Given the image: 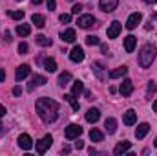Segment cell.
<instances>
[{"mask_svg":"<svg viewBox=\"0 0 157 156\" xmlns=\"http://www.w3.org/2000/svg\"><path fill=\"white\" fill-rule=\"evenodd\" d=\"M35 109L44 123H53L59 116V103L55 99H49V97H40L35 103Z\"/></svg>","mask_w":157,"mask_h":156,"instance_id":"cell-1","label":"cell"},{"mask_svg":"<svg viewBox=\"0 0 157 156\" xmlns=\"http://www.w3.org/2000/svg\"><path fill=\"white\" fill-rule=\"evenodd\" d=\"M154 59H155V46L154 44H144L141 48V51H139V64H141V68L152 66Z\"/></svg>","mask_w":157,"mask_h":156,"instance_id":"cell-2","label":"cell"},{"mask_svg":"<svg viewBox=\"0 0 157 156\" xmlns=\"http://www.w3.org/2000/svg\"><path fill=\"white\" fill-rule=\"evenodd\" d=\"M82 134V127L77 125V123H71V125H68L66 127V130H64V136L68 138V140H75Z\"/></svg>","mask_w":157,"mask_h":156,"instance_id":"cell-3","label":"cell"},{"mask_svg":"<svg viewBox=\"0 0 157 156\" xmlns=\"http://www.w3.org/2000/svg\"><path fill=\"white\" fill-rule=\"evenodd\" d=\"M51 143H53V138H51L49 134H46L40 142H37V143H35V149H37V153H39V154H44V153L51 147Z\"/></svg>","mask_w":157,"mask_h":156,"instance_id":"cell-4","label":"cell"},{"mask_svg":"<svg viewBox=\"0 0 157 156\" xmlns=\"http://www.w3.org/2000/svg\"><path fill=\"white\" fill-rule=\"evenodd\" d=\"M141 20H143V15L137 11V13H132L130 17H128V20H126V28L128 30H135L139 24H141Z\"/></svg>","mask_w":157,"mask_h":156,"instance_id":"cell-5","label":"cell"},{"mask_svg":"<svg viewBox=\"0 0 157 156\" xmlns=\"http://www.w3.org/2000/svg\"><path fill=\"white\" fill-rule=\"evenodd\" d=\"M119 92H121L122 97H128V96L133 92V83H132V79H124V81L121 83V86H119Z\"/></svg>","mask_w":157,"mask_h":156,"instance_id":"cell-6","label":"cell"},{"mask_svg":"<svg viewBox=\"0 0 157 156\" xmlns=\"http://www.w3.org/2000/svg\"><path fill=\"white\" fill-rule=\"evenodd\" d=\"M18 145H20V149H24V151L33 149V140H31V136H29V134H20V136H18Z\"/></svg>","mask_w":157,"mask_h":156,"instance_id":"cell-7","label":"cell"},{"mask_svg":"<svg viewBox=\"0 0 157 156\" xmlns=\"http://www.w3.org/2000/svg\"><path fill=\"white\" fill-rule=\"evenodd\" d=\"M117 6H119V0H101L99 2V7L102 11H106V13H112L113 9H117Z\"/></svg>","mask_w":157,"mask_h":156,"instance_id":"cell-8","label":"cell"},{"mask_svg":"<svg viewBox=\"0 0 157 156\" xmlns=\"http://www.w3.org/2000/svg\"><path fill=\"white\" fill-rule=\"evenodd\" d=\"M121 30H122V26H121V22L117 20H113L110 26H108V39H117L119 33H121Z\"/></svg>","mask_w":157,"mask_h":156,"instance_id":"cell-9","label":"cell"},{"mask_svg":"<svg viewBox=\"0 0 157 156\" xmlns=\"http://www.w3.org/2000/svg\"><path fill=\"white\" fill-rule=\"evenodd\" d=\"M84 57H86V55H84V50H82L80 46H75V48L70 51V59H71L73 63H82Z\"/></svg>","mask_w":157,"mask_h":156,"instance_id":"cell-10","label":"cell"},{"mask_svg":"<svg viewBox=\"0 0 157 156\" xmlns=\"http://www.w3.org/2000/svg\"><path fill=\"white\" fill-rule=\"evenodd\" d=\"M77 24H78V28L86 30V28H90V26L95 24V18H93V15H82V17H78Z\"/></svg>","mask_w":157,"mask_h":156,"instance_id":"cell-11","label":"cell"},{"mask_svg":"<svg viewBox=\"0 0 157 156\" xmlns=\"http://www.w3.org/2000/svg\"><path fill=\"white\" fill-rule=\"evenodd\" d=\"M122 121H124V125H128V127H132V125H135L137 123V112L135 110H126L124 112V116H122Z\"/></svg>","mask_w":157,"mask_h":156,"instance_id":"cell-12","label":"cell"},{"mask_svg":"<svg viewBox=\"0 0 157 156\" xmlns=\"http://www.w3.org/2000/svg\"><path fill=\"white\" fill-rule=\"evenodd\" d=\"M29 72H31V68H29L28 64H20V66L17 68V72H15V79H17V81H22V79H26L29 76Z\"/></svg>","mask_w":157,"mask_h":156,"instance_id":"cell-13","label":"cell"},{"mask_svg":"<svg viewBox=\"0 0 157 156\" xmlns=\"http://www.w3.org/2000/svg\"><path fill=\"white\" fill-rule=\"evenodd\" d=\"M148 130H150V125H148V123L137 125V129H135V138H137V140H143V138L148 134Z\"/></svg>","mask_w":157,"mask_h":156,"instance_id":"cell-14","label":"cell"},{"mask_svg":"<svg viewBox=\"0 0 157 156\" xmlns=\"http://www.w3.org/2000/svg\"><path fill=\"white\" fill-rule=\"evenodd\" d=\"M99 117H101V110H99V109H90V110L86 112V121H88V123H97Z\"/></svg>","mask_w":157,"mask_h":156,"instance_id":"cell-15","label":"cell"},{"mask_svg":"<svg viewBox=\"0 0 157 156\" xmlns=\"http://www.w3.org/2000/svg\"><path fill=\"white\" fill-rule=\"evenodd\" d=\"M60 39L64 40V42H75V39H77V33H75V30H64L62 33H60Z\"/></svg>","mask_w":157,"mask_h":156,"instance_id":"cell-16","label":"cell"},{"mask_svg":"<svg viewBox=\"0 0 157 156\" xmlns=\"http://www.w3.org/2000/svg\"><path fill=\"white\" fill-rule=\"evenodd\" d=\"M130 149H132V143L124 140V142H121V143H119L117 147L113 149V153H115V154H117V156H121V154H124V153H128Z\"/></svg>","mask_w":157,"mask_h":156,"instance_id":"cell-17","label":"cell"},{"mask_svg":"<svg viewBox=\"0 0 157 156\" xmlns=\"http://www.w3.org/2000/svg\"><path fill=\"white\" fill-rule=\"evenodd\" d=\"M91 68H93L95 76H97L99 79H104V77H106V74H104V63L97 61V63H93V64H91Z\"/></svg>","mask_w":157,"mask_h":156,"instance_id":"cell-18","label":"cell"},{"mask_svg":"<svg viewBox=\"0 0 157 156\" xmlns=\"http://www.w3.org/2000/svg\"><path fill=\"white\" fill-rule=\"evenodd\" d=\"M126 74H128V68H126V66H119V68L112 70V72L108 74V77L110 79H119V77H124Z\"/></svg>","mask_w":157,"mask_h":156,"instance_id":"cell-19","label":"cell"},{"mask_svg":"<svg viewBox=\"0 0 157 156\" xmlns=\"http://www.w3.org/2000/svg\"><path fill=\"white\" fill-rule=\"evenodd\" d=\"M135 44H137V39H135L133 35H128V37L124 39V50H126L128 53H132V51L135 50Z\"/></svg>","mask_w":157,"mask_h":156,"instance_id":"cell-20","label":"cell"},{"mask_svg":"<svg viewBox=\"0 0 157 156\" xmlns=\"http://www.w3.org/2000/svg\"><path fill=\"white\" fill-rule=\"evenodd\" d=\"M31 33V26L29 24H18L17 26V35L18 37H28Z\"/></svg>","mask_w":157,"mask_h":156,"instance_id":"cell-21","label":"cell"},{"mask_svg":"<svg viewBox=\"0 0 157 156\" xmlns=\"http://www.w3.org/2000/svg\"><path fill=\"white\" fill-rule=\"evenodd\" d=\"M44 70L46 72H57V63H55V59H51V57H48V59H44Z\"/></svg>","mask_w":157,"mask_h":156,"instance_id":"cell-22","label":"cell"},{"mask_svg":"<svg viewBox=\"0 0 157 156\" xmlns=\"http://www.w3.org/2000/svg\"><path fill=\"white\" fill-rule=\"evenodd\" d=\"M104 127H106V132H108V134H113V132L117 130V121H115L113 117H108V119L104 121Z\"/></svg>","mask_w":157,"mask_h":156,"instance_id":"cell-23","label":"cell"},{"mask_svg":"<svg viewBox=\"0 0 157 156\" xmlns=\"http://www.w3.org/2000/svg\"><path fill=\"white\" fill-rule=\"evenodd\" d=\"M46 83H48V81H46L44 76H33L31 83H29V90H33L35 86H42V84H46Z\"/></svg>","mask_w":157,"mask_h":156,"instance_id":"cell-24","label":"cell"},{"mask_svg":"<svg viewBox=\"0 0 157 156\" xmlns=\"http://www.w3.org/2000/svg\"><path fill=\"white\" fill-rule=\"evenodd\" d=\"M31 22H33L37 28H44V26H46V18H44V15H39V13H35V15L31 17Z\"/></svg>","mask_w":157,"mask_h":156,"instance_id":"cell-25","label":"cell"},{"mask_svg":"<svg viewBox=\"0 0 157 156\" xmlns=\"http://www.w3.org/2000/svg\"><path fill=\"white\" fill-rule=\"evenodd\" d=\"M102 138H104V134L99 129H91L90 130V140L91 142H102Z\"/></svg>","mask_w":157,"mask_h":156,"instance_id":"cell-26","label":"cell"},{"mask_svg":"<svg viewBox=\"0 0 157 156\" xmlns=\"http://www.w3.org/2000/svg\"><path fill=\"white\" fill-rule=\"evenodd\" d=\"M64 99H66V101H70V103H71V109H73L75 112H78V107H80V105H78V101L75 99V96H73V94H66V96H64Z\"/></svg>","mask_w":157,"mask_h":156,"instance_id":"cell-27","label":"cell"},{"mask_svg":"<svg viewBox=\"0 0 157 156\" xmlns=\"http://www.w3.org/2000/svg\"><path fill=\"white\" fill-rule=\"evenodd\" d=\"M70 81H71V74H70V72H62V74L59 76V84H60V86H66Z\"/></svg>","mask_w":157,"mask_h":156,"instance_id":"cell-28","label":"cell"},{"mask_svg":"<svg viewBox=\"0 0 157 156\" xmlns=\"http://www.w3.org/2000/svg\"><path fill=\"white\" fill-rule=\"evenodd\" d=\"M82 92H84L82 81H75V83H73V88H71V94H73V96H80Z\"/></svg>","mask_w":157,"mask_h":156,"instance_id":"cell-29","label":"cell"},{"mask_svg":"<svg viewBox=\"0 0 157 156\" xmlns=\"http://www.w3.org/2000/svg\"><path fill=\"white\" fill-rule=\"evenodd\" d=\"M35 42H37L39 46H44V48L51 46V39H48V37H44V35H37V37H35Z\"/></svg>","mask_w":157,"mask_h":156,"instance_id":"cell-30","label":"cell"},{"mask_svg":"<svg viewBox=\"0 0 157 156\" xmlns=\"http://www.w3.org/2000/svg\"><path fill=\"white\" fill-rule=\"evenodd\" d=\"M9 17L13 20H22L24 18V11H9Z\"/></svg>","mask_w":157,"mask_h":156,"instance_id":"cell-31","label":"cell"},{"mask_svg":"<svg viewBox=\"0 0 157 156\" xmlns=\"http://www.w3.org/2000/svg\"><path fill=\"white\" fill-rule=\"evenodd\" d=\"M86 44H88V46H93V44H99V39H97L95 35H88V37H86Z\"/></svg>","mask_w":157,"mask_h":156,"instance_id":"cell-32","label":"cell"},{"mask_svg":"<svg viewBox=\"0 0 157 156\" xmlns=\"http://www.w3.org/2000/svg\"><path fill=\"white\" fill-rule=\"evenodd\" d=\"M59 18H60V22H64V24L71 22V15H70V13H62V15H60Z\"/></svg>","mask_w":157,"mask_h":156,"instance_id":"cell-33","label":"cell"},{"mask_svg":"<svg viewBox=\"0 0 157 156\" xmlns=\"http://www.w3.org/2000/svg\"><path fill=\"white\" fill-rule=\"evenodd\" d=\"M18 53H22V55L28 53V44H26V42H20V44H18Z\"/></svg>","mask_w":157,"mask_h":156,"instance_id":"cell-34","label":"cell"},{"mask_svg":"<svg viewBox=\"0 0 157 156\" xmlns=\"http://www.w3.org/2000/svg\"><path fill=\"white\" fill-rule=\"evenodd\" d=\"M80 11H82V4H75V6L71 7V13H73V15H78Z\"/></svg>","mask_w":157,"mask_h":156,"instance_id":"cell-35","label":"cell"},{"mask_svg":"<svg viewBox=\"0 0 157 156\" xmlns=\"http://www.w3.org/2000/svg\"><path fill=\"white\" fill-rule=\"evenodd\" d=\"M154 92H157V84L152 81V83H148V94H154Z\"/></svg>","mask_w":157,"mask_h":156,"instance_id":"cell-36","label":"cell"},{"mask_svg":"<svg viewBox=\"0 0 157 156\" xmlns=\"http://www.w3.org/2000/svg\"><path fill=\"white\" fill-rule=\"evenodd\" d=\"M46 2H48V9L49 11H53L57 7V0H46Z\"/></svg>","mask_w":157,"mask_h":156,"instance_id":"cell-37","label":"cell"},{"mask_svg":"<svg viewBox=\"0 0 157 156\" xmlns=\"http://www.w3.org/2000/svg\"><path fill=\"white\" fill-rule=\"evenodd\" d=\"M13 94H15V96H20V94H22V88H20V86H15V88H13Z\"/></svg>","mask_w":157,"mask_h":156,"instance_id":"cell-38","label":"cell"},{"mask_svg":"<svg viewBox=\"0 0 157 156\" xmlns=\"http://www.w3.org/2000/svg\"><path fill=\"white\" fill-rule=\"evenodd\" d=\"M2 116H6V107L4 105H0V117Z\"/></svg>","mask_w":157,"mask_h":156,"instance_id":"cell-39","label":"cell"},{"mask_svg":"<svg viewBox=\"0 0 157 156\" xmlns=\"http://www.w3.org/2000/svg\"><path fill=\"white\" fill-rule=\"evenodd\" d=\"M6 79V70H0V83Z\"/></svg>","mask_w":157,"mask_h":156,"instance_id":"cell-40","label":"cell"},{"mask_svg":"<svg viewBox=\"0 0 157 156\" xmlns=\"http://www.w3.org/2000/svg\"><path fill=\"white\" fill-rule=\"evenodd\" d=\"M4 39H6V40H7V42H9V40H11V35H9V33L6 31V33H4Z\"/></svg>","mask_w":157,"mask_h":156,"instance_id":"cell-41","label":"cell"},{"mask_svg":"<svg viewBox=\"0 0 157 156\" xmlns=\"http://www.w3.org/2000/svg\"><path fill=\"white\" fill-rule=\"evenodd\" d=\"M75 147H77V149H82V147H84V143H82V142H77V143H75Z\"/></svg>","mask_w":157,"mask_h":156,"instance_id":"cell-42","label":"cell"},{"mask_svg":"<svg viewBox=\"0 0 157 156\" xmlns=\"http://www.w3.org/2000/svg\"><path fill=\"white\" fill-rule=\"evenodd\" d=\"M70 151H71V149H70V147H68V145H66V147H62V153H66V154H68V153H70Z\"/></svg>","mask_w":157,"mask_h":156,"instance_id":"cell-43","label":"cell"},{"mask_svg":"<svg viewBox=\"0 0 157 156\" xmlns=\"http://www.w3.org/2000/svg\"><path fill=\"white\" fill-rule=\"evenodd\" d=\"M154 112H155V114H157V99H155V101H154Z\"/></svg>","mask_w":157,"mask_h":156,"instance_id":"cell-44","label":"cell"},{"mask_svg":"<svg viewBox=\"0 0 157 156\" xmlns=\"http://www.w3.org/2000/svg\"><path fill=\"white\" fill-rule=\"evenodd\" d=\"M144 2H146V4H155L157 0H144Z\"/></svg>","mask_w":157,"mask_h":156,"instance_id":"cell-45","label":"cell"},{"mask_svg":"<svg viewBox=\"0 0 157 156\" xmlns=\"http://www.w3.org/2000/svg\"><path fill=\"white\" fill-rule=\"evenodd\" d=\"M31 2H33V4H42L44 0H31Z\"/></svg>","mask_w":157,"mask_h":156,"instance_id":"cell-46","label":"cell"},{"mask_svg":"<svg viewBox=\"0 0 157 156\" xmlns=\"http://www.w3.org/2000/svg\"><path fill=\"white\" fill-rule=\"evenodd\" d=\"M154 145H155V147H157V138H155V142H154Z\"/></svg>","mask_w":157,"mask_h":156,"instance_id":"cell-47","label":"cell"},{"mask_svg":"<svg viewBox=\"0 0 157 156\" xmlns=\"http://www.w3.org/2000/svg\"><path fill=\"white\" fill-rule=\"evenodd\" d=\"M2 127H4V125H2V123H0V132H2Z\"/></svg>","mask_w":157,"mask_h":156,"instance_id":"cell-48","label":"cell"},{"mask_svg":"<svg viewBox=\"0 0 157 156\" xmlns=\"http://www.w3.org/2000/svg\"><path fill=\"white\" fill-rule=\"evenodd\" d=\"M17 2H22V0H17Z\"/></svg>","mask_w":157,"mask_h":156,"instance_id":"cell-49","label":"cell"}]
</instances>
